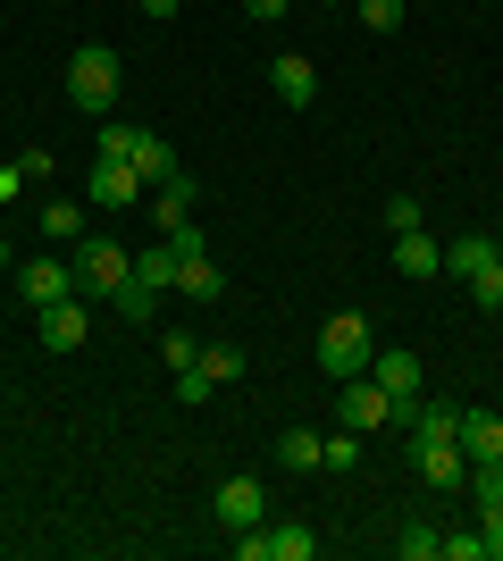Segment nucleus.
Instances as JSON below:
<instances>
[{"instance_id": "nucleus-1", "label": "nucleus", "mask_w": 503, "mask_h": 561, "mask_svg": "<svg viewBox=\"0 0 503 561\" xmlns=\"http://www.w3.org/2000/svg\"><path fill=\"white\" fill-rule=\"evenodd\" d=\"M126 277H135V252H126V243H110V234H84V243H76V294H84V302H110Z\"/></svg>"}, {"instance_id": "nucleus-2", "label": "nucleus", "mask_w": 503, "mask_h": 561, "mask_svg": "<svg viewBox=\"0 0 503 561\" xmlns=\"http://www.w3.org/2000/svg\"><path fill=\"white\" fill-rule=\"evenodd\" d=\"M68 101H76V110H93V117H110V101H118V50H110V43H84L68 59Z\"/></svg>"}, {"instance_id": "nucleus-3", "label": "nucleus", "mask_w": 503, "mask_h": 561, "mask_svg": "<svg viewBox=\"0 0 503 561\" xmlns=\"http://www.w3.org/2000/svg\"><path fill=\"white\" fill-rule=\"evenodd\" d=\"M369 352H378V344H369V319H361V310H335L328 328H319V369H328V377H361V369H369Z\"/></svg>"}, {"instance_id": "nucleus-4", "label": "nucleus", "mask_w": 503, "mask_h": 561, "mask_svg": "<svg viewBox=\"0 0 503 561\" xmlns=\"http://www.w3.org/2000/svg\"><path fill=\"white\" fill-rule=\"evenodd\" d=\"M76 294V260H25L18 268V302H34V310H50V302H68Z\"/></svg>"}, {"instance_id": "nucleus-5", "label": "nucleus", "mask_w": 503, "mask_h": 561, "mask_svg": "<svg viewBox=\"0 0 503 561\" xmlns=\"http://www.w3.org/2000/svg\"><path fill=\"white\" fill-rule=\"evenodd\" d=\"M84 202H101V210H126V202H151V185L135 176V160H93V176H84Z\"/></svg>"}, {"instance_id": "nucleus-6", "label": "nucleus", "mask_w": 503, "mask_h": 561, "mask_svg": "<svg viewBox=\"0 0 503 561\" xmlns=\"http://www.w3.org/2000/svg\"><path fill=\"white\" fill-rule=\"evenodd\" d=\"M210 512H218V528H261V519H268L261 478H227V486L210 494Z\"/></svg>"}, {"instance_id": "nucleus-7", "label": "nucleus", "mask_w": 503, "mask_h": 561, "mask_svg": "<svg viewBox=\"0 0 503 561\" xmlns=\"http://www.w3.org/2000/svg\"><path fill=\"white\" fill-rule=\"evenodd\" d=\"M268 93L286 101V110H311L319 101V68L302 59V50H286V59H268Z\"/></svg>"}, {"instance_id": "nucleus-8", "label": "nucleus", "mask_w": 503, "mask_h": 561, "mask_svg": "<svg viewBox=\"0 0 503 561\" xmlns=\"http://www.w3.org/2000/svg\"><path fill=\"white\" fill-rule=\"evenodd\" d=\"M411 469H420L436 494H461V486H470V453H461V445H420V453H411Z\"/></svg>"}, {"instance_id": "nucleus-9", "label": "nucleus", "mask_w": 503, "mask_h": 561, "mask_svg": "<svg viewBox=\"0 0 503 561\" xmlns=\"http://www.w3.org/2000/svg\"><path fill=\"white\" fill-rule=\"evenodd\" d=\"M84 335H93V310H84V294H68V302H50V310H43V344H50V352H76Z\"/></svg>"}, {"instance_id": "nucleus-10", "label": "nucleus", "mask_w": 503, "mask_h": 561, "mask_svg": "<svg viewBox=\"0 0 503 561\" xmlns=\"http://www.w3.org/2000/svg\"><path fill=\"white\" fill-rule=\"evenodd\" d=\"M369 377L386 386V402H420V360L411 352H369Z\"/></svg>"}, {"instance_id": "nucleus-11", "label": "nucleus", "mask_w": 503, "mask_h": 561, "mask_svg": "<svg viewBox=\"0 0 503 561\" xmlns=\"http://www.w3.org/2000/svg\"><path fill=\"white\" fill-rule=\"evenodd\" d=\"M277 461H286L294 478H319V469H328V436H319V427H286V436H277Z\"/></svg>"}, {"instance_id": "nucleus-12", "label": "nucleus", "mask_w": 503, "mask_h": 561, "mask_svg": "<svg viewBox=\"0 0 503 561\" xmlns=\"http://www.w3.org/2000/svg\"><path fill=\"white\" fill-rule=\"evenodd\" d=\"M151 218H160V234H176L193 218V176H185V168H176L168 185H151Z\"/></svg>"}, {"instance_id": "nucleus-13", "label": "nucleus", "mask_w": 503, "mask_h": 561, "mask_svg": "<svg viewBox=\"0 0 503 561\" xmlns=\"http://www.w3.org/2000/svg\"><path fill=\"white\" fill-rule=\"evenodd\" d=\"M461 453H470V461H495L503 453V411H461Z\"/></svg>"}, {"instance_id": "nucleus-14", "label": "nucleus", "mask_w": 503, "mask_h": 561, "mask_svg": "<svg viewBox=\"0 0 503 561\" xmlns=\"http://www.w3.org/2000/svg\"><path fill=\"white\" fill-rule=\"evenodd\" d=\"M411 445H461V411L420 402V411H411Z\"/></svg>"}, {"instance_id": "nucleus-15", "label": "nucleus", "mask_w": 503, "mask_h": 561, "mask_svg": "<svg viewBox=\"0 0 503 561\" xmlns=\"http://www.w3.org/2000/svg\"><path fill=\"white\" fill-rule=\"evenodd\" d=\"M395 268H403V277H436V268H445V252L428 243V227L395 234Z\"/></svg>"}, {"instance_id": "nucleus-16", "label": "nucleus", "mask_w": 503, "mask_h": 561, "mask_svg": "<svg viewBox=\"0 0 503 561\" xmlns=\"http://www.w3.org/2000/svg\"><path fill=\"white\" fill-rule=\"evenodd\" d=\"M110 310H118L126 328H151V319H160V285H144V277H126L118 294H110Z\"/></svg>"}, {"instance_id": "nucleus-17", "label": "nucleus", "mask_w": 503, "mask_h": 561, "mask_svg": "<svg viewBox=\"0 0 503 561\" xmlns=\"http://www.w3.org/2000/svg\"><path fill=\"white\" fill-rule=\"evenodd\" d=\"M311 553H319V537L302 519H277V528H268V561H311Z\"/></svg>"}, {"instance_id": "nucleus-18", "label": "nucleus", "mask_w": 503, "mask_h": 561, "mask_svg": "<svg viewBox=\"0 0 503 561\" xmlns=\"http://www.w3.org/2000/svg\"><path fill=\"white\" fill-rule=\"evenodd\" d=\"M135 176H144V185H168V176H176V151H168L160 135H135Z\"/></svg>"}, {"instance_id": "nucleus-19", "label": "nucleus", "mask_w": 503, "mask_h": 561, "mask_svg": "<svg viewBox=\"0 0 503 561\" xmlns=\"http://www.w3.org/2000/svg\"><path fill=\"white\" fill-rule=\"evenodd\" d=\"M34 218H43L50 243H84V210L76 202H34Z\"/></svg>"}, {"instance_id": "nucleus-20", "label": "nucleus", "mask_w": 503, "mask_h": 561, "mask_svg": "<svg viewBox=\"0 0 503 561\" xmlns=\"http://www.w3.org/2000/svg\"><path fill=\"white\" fill-rule=\"evenodd\" d=\"M176 268H185V260H176V243H168V234L151 243V252H135V277H144V285H160V294L176 285Z\"/></svg>"}, {"instance_id": "nucleus-21", "label": "nucleus", "mask_w": 503, "mask_h": 561, "mask_svg": "<svg viewBox=\"0 0 503 561\" xmlns=\"http://www.w3.org/2000/svg\"><path fill=\"white\" fill-rule=\"evenodd\" d=\"M176 285H185V302H218V294H227V277L210 268V252L185 260V268H176Z\"/></svg>"}, {"instance_id": "nucleus-22", "label": "nucleus", "mask_w": 503, "mask_h": 561, "mask_svg": "<svg viewBox=\"0 0 503 561\" xmlns=\"http://www.w3.org/2000/svg\"><path fill=\"white\" fill-rule=\"evenodd\" d=\"M436 545H445V528H428V519H403V528H395V553L403 561H436Z\"/></svg>"}, {"instance_id": "nucleus-23", "label": "nucleus", "mask_w": 503, "mask_h": 561, "mask_svg": "<svg viewBox=\"0 0 503 561\" xmlns=\"http://www.w3.org/2000/svg\"><path fill=\"white\" fill-rule=\"evenodd\" d=\"M487 260H495V243H487V234H454V252H445V268H454V277H479Z\"/></svg>"}, {"instance_id": "nucleus-24", "label": "nucleus", "mask_w": 503, "mask_h": 561, "mask_svg": "<svg viewBox=\"0 0 503 561\" xmlns=\"http://www.w3.org/2000/svg\"><path fill=\"white\" fill-rule=\"evenodd\" d=\"M202 377H210V386H236L243 377V344H202Z\"/></svg>"}, {"instance_id": "nucleus-25", "label": "nucleus", "mask_w": 503, "mask_h": 561, "mask_svg": "<svg viewBox=\"0 0 503 561\" xmlns=\"http://www.w3.org/2000/svg\"><path fill=\"white\" fill-rule=\"evenodd\" d=\"M470 302H479V310H503V260H487L479 277H470Z\"/></svg>"}, {"instance_id": "nucleus-26", "label": "nucleus", "mask_w": 503, "mask_h": 561, "mask_svg": "<svg viewBox=\"0 0 503 561\" xmlns=\"http://www.w3.org/2000/svg\"><path fill=\"white\" fill-rule=\"evenodd\" d=\"M403 9H411V0H361V25H369V34H395Z\"/></svg>"}, {"instance_id": "nucleus-27", "label": "nucleus", "mask_w": 503, "mask_h": 561, "mask_svg": "<svg viewBox=\"0 0 503 561\" xmlns=\"http://www.w3.org/2000/svg\"><path fill=\"white\" fill-rule=\"evenodd\" d=\"M135 135H144V126H118V117H110V126H101V160H135Z\"/></svg>"}, {"instance_id": "nucleus-28", "label": "nucleus", "mask_w": 503, "mask_h": 561, "mask_svg": "<svg viewBox=\"0 0 503 561\" xmlns=\"http://www.w3.org/2000/svg\"><path fill=\"white\" fill-rule=\"evenodd\" d=\"M160 360L168 369H193V360H202V335H160Z\"/></svg>"}, {"instance_id": "nucleus-29", "label": "nucleus", "mask_w": 503, "mask_h": 561, "mask_svg": "<svg viewBox=\"0 0 503 561\" xmlns=\"http://www.w3.org/2000/svg\"><path fill=\"white\" fill-rule=\"evenodd\" d=\"M361 461V427H335L328 436V469H353Z\"/></svg>"}, {"instance_id": "nucleus-30", "label": "nucleus", "mask_w": 503, "mask_h": 561, "mask_svg": "<svg viewBox=\"0 0 503 561\" xmlns=\"http://www.w3.org/2000/svg\"><path fill=\"white\" fill-rule=\"evenodd\" d=\"M386 227H395V234H411V227H428V210H420V202L403 193V202H386Z\"/></svg>"}, {"instance_id": "nucleus-31", "label": "nucleus", "mask_w": 503, "mask_h": 561, "mask_svg": "<svg viewBox=\"0 0 503 561\" xmlns=\"http://www.w3.org/2000/svg\"><path fill=\"white\" fill-rule=\"evenodd\" d=\"M436 561H487V537H445V545H436Z\"/></svg>"}, {"instance_id": "nucleus-32", "label": "nucleus", "mask_w": 503, "mask_h": 561, "mask_svg": "<svg viewBox=\"0 0 503 561\" xmlns=\"http://www.w3.org/2000/svg\"><path fill=\"white\" fill-rule=\"evenodd\" d=\"M236 561H268V528H236Z\"/></svg>"}, {"instance_id": "nucleus-33", "label": "nucleus", "mask_w": 503, "mask_h": 561, "mask_svg": "<svg viewBox=\"0 0 503 561\" xmlns=\"http://www.w3.org/2000/svg\"><path fill=\"white\" fill-rule=\"evenodd\" d=\"M243 9H252V18H261V25H268V18H286L294 0H243Z\"/></svg>"}, {"instance_id": "nucleus-34", "label": "nucleus", "mask_w": 503, "mask_h": 561, "mask_svg": "<svg viewBox=\"0 0 503 561\" xmlns=\"http://www.w3.org/2000/svg\"><path fill=\"white\" fill-rule=\"evenodd\" d=\"M18 185H25V168H0V202H18Z\"/></svg>"}, {"instance_id": "nucleus-35", "label": "nucleus", "mask_w": 503, "mask_h": 561, "mask_svg": "<svg viewBox=\"0 0 503 561\" xmlns=\"http://www.w3.org/2000/svg\"><path fill=\"white\" fill-rule=\"evenodd\" d=\"M135 9H144V18H176V9H185V0H135Z\"/></svg>"}, {"instance_id": "nucleus-36", "label": "nucleus", "mask_w": 503, "mask_h": 561, "mask_svg": "<svg viewBox=\"0 0 503 561\" xmlns=\"http://www.w3.org/2000/svg\"><path fill=\"white\" fill-rule=\"evenodd\" d=\"M495 260H503V243H495Z\"/></svg>"}]
</instances>
